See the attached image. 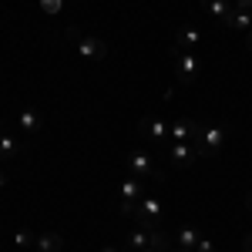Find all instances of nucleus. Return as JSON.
I'll list each match as a JSON object with an SVG mask.
<instances>
[{"label": "nucleus", "instance_id": "1", "mask_svg": "<svg viewBox=\"0 0 252 252\" xmlns=\"http://www.w3.org/2000/svg\"><path fill=\"white\" fill-rule=\"evenodd\" d=\"M141 195H145V182L135 178V175H125V178L118 182V212L121 215H135Z\"/></svg>", "mask_w": 252, "mask_h": 252}, {"label": "nucleus", "instance_id": "2", "mask_svg": "<svg viewBox=\"0 0 252 252\" xmlns=\"http://www.w3.org/2000/svg\"><path fill=\"white\" fill-rule=\"evenodd\" d=\"M225 138H229V128H222V125H202V128H198V138H195L202 158L219 155V148L225 145Z\"/></svg>", "mask_w": 252, "mask_h": 252}, {"label": "nucleus", "instance_id": "3", "mask_svg": "<svg viewBox=\"0 0 252 252\" xmlns=\"http://www.w3.org/2000/svg\"><path fill=\"white\" fill-rule=\"evenodd\" d=\"M172 64H175L178 84H192V81L198 78V67H202L195 51H178V47H172Z\"/></svg>", "mask_w": 252, "mask_h": 252}, {"label": "nucleus", "instance_id": "4", "mask_svg": "<svg viewBox=\"0 0 252 252\" xmlns=\"http://www.w3.org/2000/svg\"><path fill=\"white\" fill-rule=\"evenodd\" d=\"M135 219H138L141 229H155L158 219H161V198L145 192V195H141V202H138V209H135Z\"/></svg>", "mask_w": 252, "mask_h": 252}, {"label": "nucleus", "instance_id": "5", "mask_svg": "<svg viewBox=\"0 0 252 252\" xmlns=\"http://www.w3.org/2000/svg\"><path fill=\"white\" fill-rule=\"evenodd\" d=\"M138 135L152 145H168V121L161 118H141L138 121Z\"/></svg>", "mask_w": 252, "mask_h": 252}, {"label": "nucleus", "instance_id": "6", "mask_svg": "<svg viewBox=\"0 0 252 252\" xmlns=\"http://www.w3.org/2000/svg\"><path fill=\"white\" fill-rule=\"evenodd\" d=\"M168 158H172L175 168H189L192 161H198V158H202V152H198V141H172V152H168Z\"/></svg>", "mask_w": 252, "mask_h": 252}, {"label": "nucleus", "instance_id": "7", "mask_svg": "<svg viewBox=\"0 0 252 252\" xmlns=\"http://www.w3.org/2000/svg\"><path fill=\"white\" fill-rule=\"evenodd\" d=\"M128 175H135L141 182H145V178H158L152 155H148V152H131V155H128Z\"/></svg>", "mask_w": 252, "mask_h": 252}, {"label": "nucleus", "instance_id": "8", "mask_svg": "<svg viewBox=\"0 0 252 252\" xmlns=\"http://www.w3.org/2000/svg\"><path fill=\"white\" fill-rule=\"evenodd\" d=\"M198 121H192V118H178V121H172L168 125V145L172 141H195L198 138Z\"/></svg>", "mask_w": 252, "mask_h": 252}, {"label": "nucleus", "instance_id": "9", "mask_svg": "<svg viewBox=\"0 0 252 252\" xmlns=\"http://www.w3.org/2000/svg\"><path fill=\"white\" fill-rule=\"evenodd\" d=\"M78 54L84 61H104L108 58V44L101 37H81L78 40Z\"/></svg>", "mask_w": 252, "mask_h": 252}, {"label": "nucleus", "instance_id": "10", "mask_svg": "<svg viewBox=\"0 0 252 252\" xmlns=\"http://www.w3.org/2000/svg\"><path fill=\"white\" fill-rule=\"evenodd\" d=\"M222 27H225V31H235V34H249L252 31V14L242 10V7H232V14L222 20Z\"/></svg>", "mask_w": 252, "mask_h": 252}, {"label": "nucleus", "instance_id": "11", "mask_svg": "<svg viewBox=\"0 0 252 252\" xmlns=\"http://www.w3.org/2000/svg\"><path fill=\"white\" fill-rule=\"evenodd\" d=\"M198 40H202L198 27H195V24H185V27H182V34H178V40H175V47H178V51H195V47H198Z\"/></svg>", "mask_w": 252, "mask_h": 252}, {"label": "nucleus", "instance_id": "12", "mask_svg": "<svg viewBox=\"0 0 252 252\" xmlns=\"http://www.w3.org/2000/svg\"><path fill=\"white\" fill-rule=\"evenodd\" d=\"M34 249L37 252H61L64 249V235L61 232H40L37 242H34Z\"/></svg>", "mask_w": 252, "mask_h": 252}, {"label": "nucleus", "instance_id": "13", "mask_svg": "<svg viewBox=\"0 0 252 252\" xmlns=\"http://www.w3.org/2000/svg\"><path fill=\"white\" fill-rule=\"evenodd\" d=\"M152 232L155 229H141V225H138L135 232H128V249H135V252L152 249Z\"/></svg>", "mask_w": 252, "mask_h": 252}, {"label": "nucleus", "instance_id": "14", "mask_svg": "<svg viewBox=\"0 0 252 252\" xmlns=\"http://www.w3.org/2000/svg\"><path fill=\"white\" fill-rule=\"evenodd\" d=\"M40 125H44V118H40L34 108H24V111L17 115V128L31 131V135H34V131H40Z\"/></svg>", "mask_w": 252, "mask_h": 252}, {"label": "nucleus", "instance_id": "15", "mask_svg": "<svg viewBox=\"0 0 252 252\" xmlns=\"http://www.w3.org/2000/svg\"><path fill=\"white\" fill-rule=\"evenodd\" d=\"M232 7H235L232 0H205V10H209V14H212L219 24H222V20L232 14Z\"/></svg>", "mask_w": 252, "mask_h": 252}, {"label": "nucleus", "instance_id": "16", "mask_svg": "<svg viewBox=\"0 0 252 252\" xmlns=\"http://www.w3.org/2000/svg\"><path fill=\"white\" fill-rule=\"evenodd\" d=\"M198 239H202V235L195 232V229H189V225H185V229H178V232H175V246H182V249H189V252H195V246H198Z\"/></svg>", "mask_w": 252, "mask_h": 252}, {"label": "nucleus", "instance_id": "17", "mask_svg": "<svg viewBox=\"0 0 252 252\" xmlns=\"http://www.w3.org/2000/svg\"><path fill=\"white\" fill-rule=\"evenodd\" d=\"M20 152V141L14 135H7V131H3V135H0V158H14Z\"/></svg>", "mask_w": 252, "mask_h": 252}, {"label": "nucleus", "instance_id": "18", "mask_svg": "<svg viewBox=\"0 0 252 252\" xmlns=\"http://www.w3.org/2000/svg\"><path fill=\"white\" fill-rule=\"evenodd\" d=\"M14 242H17L20 249H34V242H37V235L31 232V229H17V232H14Z\"/></svg>", "mask_w": 252, "mask_h": 252}, {"label": "nucleus", "instance_id": "19", "mask_svg": "<svg viewBox=\"0 0 252 252\" xmlns=\"http://www.w3.org/2000/svg\"><path fill=\"white\" fill-rule=\"evenodd\" d=\"M61 7H64V0H40V10L44 14H58Z\"/></svg>", "mask_w": 252, "mask_h": 252}, {"label": "nucleus", "instance_id": "20", "mask_svg": "<svg viewBox=\"0 0 252 252\" xmlns=\"http://www.w3.org/2000/svg\"><path fill=\"white\" fill-rule=\"evenodd\" d=\"M195 252H215V242L202 235V239H198V246H195Z\"/></svg>", "mask_w": 252, "mask_h": 252}, {"label": "nucleus", "instance_id": "21", "mask_svg": "<svg viewBox=\"0 0 252 252\" xmlns=\"http://www.w3.org/2000/svg\"><path fill=\"white\" fill-rule=\"evenodd\" d=\"M242 252H252V232L242 235Z\"/></svg>", "mask_w": 252, "mask_h": 252}, {"label": "nucleus", "instance_id": "22", "mask_svg": "<svg viewBox=\"0 0 252 252\" xmlns=\"http://www.w3.org/2000/svg\"><path fill=\"white\" fill-rule=\"evenodd\" d=\"M235 7H242V10H249V14H252V0H235Z\"/></svg>", "mask_w": 252, "mask_h": 252}, {"label": "nucleus", "instance_id": "23", "mask_svg": "<svg viewBox=\"0 0 252 252\" xmlns=\"http://www.w3.org/2000/svg\"><path fill=\"white\" fill-rule=\"evenodd\" d=\"M246 47H249V51H252V31H249V34H246Z\"/></svg>", "mask_w": 252, "mask_h": 252}, {"label": "nucleus", "instance_id": "24", "mask_svg": "<svg viewBox=\"0 0 252 252\" xmlns=\"http://www.w3.org/2000/svg\"><path fill=\"white\" fill-rule=\"evenodd\" d=\"M246 205H249V212H252V192H249V195H246Z\"/></svg>", "mask_w": 252, "mask_h": 252}, {"label": "nucleus", "instance_id": "25", "mask_svg": "<svg viewBox=\"0 0 252 252\" xmlns=\"http://www.w3.org/2000/svg\"><path fill=\"white\" fill-rule=\"evenodd\" d=\"M3 185H7V175H3V172H0V189H3Z\"/></svg>", "mask_w": 252, "mask_h": 252}, {"label": "nucleus", "instance_id": "26", "mask_svg": "<svg viewBox=\"0 0 252 252\" xmlns=\"http://www.w3.org/2000/svg\"><path fill=\"white\" fill-rule=\"evenodd\" d=\"M101 252H118V249H115V246H104V249H101Z\"/></svg>", "mask_w": 252, "mask_h": 252}, {"label": "nucleus", "instance_id": "27", "mask_svg": "<svg viewBox=\"0 0 252 252\" xmlns=\"http://www.w3.org/2000/svg\"><path fill=\"white\" fill-rule=\"evenodd\" d=\"M145 252H158V249H145Z\"/></svg>", "mask_w": 252, "mask_h": 252}, {"label": "nucleus", "instance_id": "28", "mask_svg": "<svg viewBox=\"0 0 252 252\" xmlns=\"http://www.w3.org/2000/svg\"><path fill=\"white\" fill-rule=\"evenodd\" d=\"M0 135H3V128H0Z\"/></svg>", "mask_w": 252, "mask_h": 252}]
</instances>
